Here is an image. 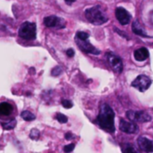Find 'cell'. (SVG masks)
I'll list each match as a JSON object with an SVG mask.
<instances>
[{"mask_svg": "<svg viewBox=\"0 0 153 153\" xmlns=\"http://www.w3.org/2000/svg\"><path fill=\"white\" fill-rule=\"evenodd\" d=\"M97 123L102 129L110 133L115 132V112L108 104L102 103L100 105Z\"/></svg>", "mask_w": 153, "mask_h": 153, "instance_id": "6da1fadb", "label": "cell"}, {"mask_svg": "<svg viewBox=\"0 0 153 153\" xmlns=\"http://www.w3.org/2000/svg\"><path fill=\"white\" fill-rule=\"evenodd\" d=\"M85 17L89 22L94 25H101L108 22V17L105 15L100 5L92 6L86 9Z\"/></svg>", "mask_w": 153, "mask_h": 153, "instance_id": "7a4b0ae2", "label": "cell"}, {"mask_svg": "<svg viewBox=\"0 0 153 153\" xmlns=\"http://www.w3.org/2000/svg\"><path fill=\"white\" fill-rule=\"evenodd\" d=\"M19 36L27 40L36 39V24L30 22H23L19 29Z\"/></svg>", "mask_w": 153, "mask_h": 153, "instance_id": "3957f363", "label": "cell"}, {"mask_svg": "<svg viewBox=\"0 0 153 153\" xmlns=\"http://www.w3.org/2000/svg\"><path fill=\"white\" fill-rule=\"evenodd\" d=\"M152 83V81L150 77L144 74H140L132 82L131 86L135 88L139 91L143 92L151 87Z\"/></svg>", "mask_w": 153, "mask_h": 153, "instance_id": "277c9868", "label": "cell"}, {"mask_svg": "<svg viewBox=\"0 0 153 153\" xmlns=\"http://www.w3.org/2000/svg\"><path fill=\"white\" fill-rule=\"evenodd\" d=\"M126 117L130 121L134 123H147L152 120V117L143 110H128L126 112Z\"/></svg>", "mask_w": 153, "mask_h": 153, "instance_id": "5b68a950", "label": "cell"}, {"mask_svg": "<svg viewBox=\"0 0 153 153\" xmlns=\"http://www.w3.org/2000/svg\"><path fill=\"white\" fill-rule=\"evenodd\" d=\"M107 59L108 61L109 65L113 69V71H115L117 74H121L123 72V69H124L123 61L118 56H117L111 52L107 53Z\"/></svg>", "mask_w": 153, "mask_h": 153, "instance_id": "8992f818", "label": "cell"}, {"mask_svg": "<svg viewBox=\"0 0 153 153\" xmlns=\"http://www.w3.org/2000/svg\"><path fill=\"white\" fill-rule=\"evenodd\" d=\"M75 42L77 44V46L79 47V48L87 53V54H92V55H100V51L96 48L93 45L91 44V42L87 39H77L75 38Z\"/></svg>", "mask_w": 153, "mask_h": 153, "instance_id": "52a82bcc", "label": "cell"}, {"mask_svg": "<svg viewBox=\"0 0 153 153\" xmlns=\"http://www.w3.org/2000/svg\"><path fill=\"white\" fill-rule=\"evenodd\" d=\"M65 20L55 15H50L44 19V24L47 27H50V28H57V29L65 28Z\"/></svg>", "mask_w": 153, "mask_h": 153, "instance_id": "ba28073f", "label": "cell"}, {"mask_svg": "<svg viewBox=\"0 0 153 153\" xmlns=\"http://www.w3.org/2000/svg\"><path fill=\"white\" fill-rule=\"evenodd\" d=\"M115 14H116V17H117V21L122 25L128 24L130 22V21H131V18H132V15L124 7H117Z\"/></svg>", "mask_w": 153, "mask_h": 153, "instance_id": "9c48e42d", "label": "cell"}, {"mask_svg": "<svg viewBox=\"0 0 153 153\" xmlns=\"http://www.w3.org/2000/svg\"><path fill=\"white\" fill-rule=\"evenodd\" d=\"M119 129L127 134H136V132L139 130L138 126L136 124H134V122H128L125 119H120V123H119Z\"/></svg>", "mask_w": 153, "mask_h": 153, "instance_id": "30bf717a", "label": "cell"}, {"mask_svg": "<svg viewBox=\"0 0 153 153\" xmlns=\"http://www.w3.org/2000/svg\"><path fill=\"white\" fill-rule=\"evenodd\" d=\"M137 144L141 151L144 152H153V142L146 137H139L137 139Z\"/></svg>", "mask_w": 153, "mask_h": 153, "instance_id": "8fae6325", "label": "cell"}, {"mask_svg": "<svg viewBox=\"0 0 153 153\" xmlns=\"http://www.w3.org/2000/svg\"><path fill=\"white\" fill-rule=\"evenodd\" d=\"M149 56H150V52L146 48H140L134 50V59L139 62H143V61L146 60L149 57Z\"/></svg>", "mask_w": 153, "mask_h": 153, "instance_id": "7c38bea8", "label": "cell"}, {"mask_svg": "<svg viewBox=\"0 0 153 153\" xmlns=\"http://www.w3.org/2000/svg\"><path fill=\"white\" fill-rule=\"evenodd\" d=\"M132 30H133V32L138 36H141V37H144V38H149V36L147 35L144 28L143 27V25L139 22L138 20H135L134 22H133V25H132Z\"/></svg>", "mask_w": 153, "mask_h": 153, "instance_id": "4fadbf2b", "label": "cell"}, {"mask_svg": "<svg viewBox=\"0 0 153 153\" xmlns=\"http://www.w3.org/2000/svg\"><path fill=\"white\" fill-rule=\"evenodd\" d=\"M13 112V107L11 104L7 102L0 103V116L2 117H8Z\"/></svg>", "mask_w": 153, "mask_h": 153, "instance_id": "5bb4252c", "label": "cell"}, {"mask_svg": "<svg viewBox=\"0 0 153 153\" xmlns=\"http://www.w3.org/2000/svg\"><path fill=\"white\" fill-rule=\"evenodd\" d=\"M21 117H22L23 118V120H25V121H32V120H34V119L36 118L35 116H34L31 112H30V111H28V110H25V111L22 112Z\"/></svg>", "mask_w": 153, "mask_h": 153, "instance_id": "9a60e30c", "label": "cell"}, {"mask_svg": "<svg viewBox=\"0 0 153 153\" xmlns=\"http://www.w3.org/2000/svg\"><path fill=\"white\" fill-rule=\"evenodd\" d=\"M3 126V128L4 130H12L16 126V120L15 119H12L11 121H9L8 123H5V124H2Z\"/></svg>", "mask_w": 153, "mask_h": 153, "instance_id": "2e32d148", "label": "cell"}, {"mask_svg": "<svg viewBox=\"0 0 153 153\" xmlns=\"http://www.w3.org/2000/svg\"><path fill=\"white\" fill-rule=\"evenodd\" d=\"M89 37H90V34L84 31H78L75 35V38L80 39H89Z\"/></svg>", "mask_w": 153, "mask_h": 153, "instance_id": "e0dca14e", "label": "cell"}, {"mask_svg": "<svg viewBox=\"0 0 153 153\" xmlns=\"http://www.w3.org/2000/svg\"><path fill=\"white\" fill-rule=\"evenodd\" d=\"M56 119L59 123H61V124H65V123L68 121L67 117L65 116V115H63V114H57V115L56 116Z\"/></svg>", "mask_w": 153, "mask_h": 153, "instance_id": "ac0fdd59", "label": "cell"}, {"mask_svg": "<svg viewBox=\"0 0 153 153\" xmlns=\"http://www.w3.org/2000/svg\"><path fill=\"white\" fill-rule=\"evenodd\" d=\"M30 137L32 140H38V139L39 138V130H37V129H32V130L30 131Z\"/></svg>", "mask_w": 153, "mask_h": 153, "instance_id": "d6986e66", "label": "cell"}, {"mask_svg": "<svg viewBox=\"0 0 153 153\" xmlns=\"http://www.w3.org/2000/svg\"><path fill=\"white\" fill-rule=\"evenodd\" d=\"M62 106L65 108H71L73 107V102L68 100H62Z\"/></svg>", "mask_w": 153, "mask_h": 153, "instance_id": "ffe728a7", "label": "cell"}, {"mask_svg": "<svg viewBox=\"0 0 153 153\" xmlns=\"http://www.w3.org/2000/svg\"><path fill=\"white\" fill-rule=\"evenodd\" d=\"M61 73H62V69H61L60 66H56V67L53 68V70L51 72L53 76H58V75H60Z\"/></svg>", "mask_w": 153, "mask_h": 153, "instance_id": "44dd1931", "label": "cell"}, {"mask_svg": "<svg viewBox=\"0 0 153 153\" xmlns=\"http://www.w3.org/2000/svg\"><path fill=\"white\" fill-rule=\"evenodd\" d=\"M74 147H75V145H74V143H71V144L66 145V146L64 148V151H65V152H73V151H74Z\"/></svg>", "mask_w": 153, "mask_h": 153, "instance_id": "7402d4cb", "label": "cell"}, {"mask_svg": "<svg viewBox=\"0 0 153 153\" xmlns=\"http://www.w3.org/2000/svg\"><path fill=\"white\" fill-rule=\"evenodd\" d=\"M123 152H136V151L134 149V147L133 146H131V145H128V147H126Z\"/></svg>", "mask_w": 153, "mask_h": 153, "instance_id": "603a6c76", "label": "cell"}, {"mask_svg": "<svg viewBox=\"0 0 153 153\" xmlns=\"http://www.w3.org/2000/svg\"><path fill=\"white\" fill-rule=\"evenodd\" d=\"M66 55H67V56H69V57H73V56H74V49H73V48L67 49V50H66Z\"/></svg>", "mask_w": 153, "mask_h": 153, "instance_id": "cb8c5ba5", "label": "cell"}, {"mask_svg": "<svg viewBox=\"0 0 153 153\" xmlns=\"http://www.w3.org/2000/svg\"><path fill=\"white\" fill-rule=\"evenodd\" d=\"M115 30H116V31H117V32L118 34H120V35H121V36H122L123 38H126V39H129V38H128V36H126V34H124V33H122L123 31H121V30H120L119 29H117V28H115Z\"/></svg>", "mask_w": 153, "mask_h": 153, "instance_id": "d4e9b609", "label": "cell"}, {"mask_svg": "<svg viewBox=\"0 0 153 153\" xmlns=\"http://www.w3.org/2000/svg\"><path fill=\"white\" fill-rule=\"evenodd\" d=\"M65 139H66V140H70V139L73 137V134H72L71 133H67V134H65Z\"/></svg>", "mask_w": 153, "mask_h": 153, "instance_id": "484cf974", "label": "cell"}, {"mask_svg": "<svg viewBox=\"0 0 153 153\" xmlns=\"http://www.w3.org/2000/svg\"><path fill=\"white\" fill-rule=\"evenodd\" d=\"M65 3L67 4H72L74 2H75L76 0H65Z\"/></svg>", "mask_w": 153, "mask_h": 153, "instance_id": "4316f807", "label": "cell"}]
</instances>
